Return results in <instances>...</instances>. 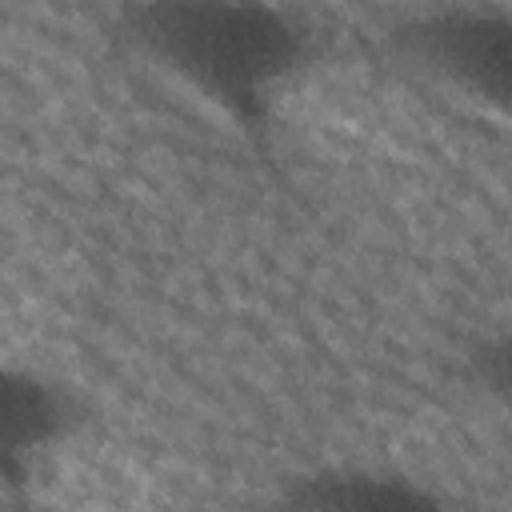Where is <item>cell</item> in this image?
Returning <instances> with one entry per match:
<instances>
[{"label": "cell", "instance_id": "6da1fadb", "mask_svg": "<svg viewBox=\"0 0 512 512\" xmlns=\"http://www.w3.org/2000/svg\"><path fill=\"white\" fill-rule=\"evenodd\" d=\"M124 32L148 68L236 132L268 124L312 48V32L292 12L228 0L144 4L124 16Z\"/></svg>", "mask_w": 512, "mask_h": 512}, {"label": "cell", "instance_id": "7a4b0ae2", "mask_svg": "<svg viewBox=\"0 0 512 512\" xmlns=\"http://www.w3.org/2000/svg\"><path fill=\"white\" fill-rule=\"evenodd\" d=\"M392 52L464 112L512 128V12L424 8L392 24Z\"/></svg>", "mask_w": 512, "mask_h": 512}, {"label": "cell", "instance_id": "3957f363", "mask_svg": "<svg viewBox=\"0 0 512 512\" xmlns=\"http://www.w3.org/2000/svg\"><path fill=\"white\" fill-rule=\"evenodd\" d=\"M276 512H448V504L412 476L332 464L292 476L276 500Z\"/></svg>", "mask_w": 512, "mask_h": 512}, {"label": "cell", "instance_id": "277c9868", "mask_svg": "<svg viewBox=\"0 0 512 512\" xmlns=\"http://www.w3.org/2000/svg\"><path fill=\"white\" fill-rule=\"evenodd\" d=\"M64 428V400L56 388H48L36 376H8L4 384V444L8 460H16L24 448H44Z\"/></svg>", "mask_w": 512, "mask_h": 512}, {"label": "cell", "instance_id": "5b68a950", "mask_svg": "<svg viewBox=\"0 0 512 512\" xmlns=\"http://www.w3.org/2000/svg\"><path fill=\"white\" fill-rule=\"evenodd\" d=\"M468 376L480 388V396L504 420H512V328L496 332V336H484L468 352Z\"/></svg>", "mask_w": 512, "mask_h": 512}]
</instances>
